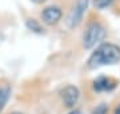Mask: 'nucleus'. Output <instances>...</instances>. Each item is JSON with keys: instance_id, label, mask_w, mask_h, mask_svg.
<instances>
[{"instance_id": "f8f14e48", "label": "nucleus", "mask_w": 120, "mask_h": 114, "mask_svg": "<svg viewBox=\"0 0 120 114\" xmlns=\"http://www.w3.org/2000/svg\"><path fill=\"white\" fill-rule=\"evenodd\" d=\"M115 114H120V103L117 105V107H116V110H115Z\"/></svg>"}, {"instance_id": "423d86ee", "label": "nucleus", "mask_w": 120, "mask_h": 114, "mask_svg": "<svg viewBox=\"0 0 120 114\" xmlns=\"http://www.w3.org/2000/svg\"><path fill=\"white\" fill-rule=\"evenodd\" d=\"M116 86V82L108 77H100L94 82V89L96 91H109Z\"/></svg>"}, {"instance_id": "39448f33", "label": "nucleus", "mask_w": 120, "mask_h": 114, "mask_svg": "<svg viewBox=\"0 0 120 114\" xmlns=\"http://www.w3.org/2000/svg\"><path fill=\"white\" fill-rule=\"evenodd\" d=\"M61 16H63V11L56 5H49L44 8L41 12V19L47 26H55L56 23L60 22Z\"/></svg>"}, {"instance_id": "20e7f679", "label": "nucleus", "mask_w": 120, "mask_h": 114, "mask_svg": "<svg viewBox=\"0 0 120 114\" xmlns=\"http://www.w3.org/2000/svg\"><path fill=\"white\" fill-rule=\"evenodd\" d=\"M60 97H61V101H63L65 107L71 109V107H75L77 105V102L80 99V91H79V89L76 86L68 85L61 90Z\"/></svg>"}, {"instance_id": "9b49d317", "label": "nucleus", "mask_w": 120, "mask_h": 114, "mask_svg": "<svg viewBox=\"0 0 120 114\" xmlns=\"http://www.w3.org/2000/svg\"><path fill=\"white\" fill-rule=\"evenodd\" d=\"M34 3H36V4H41V3H44L45 0H32Z\"/></svg>"}, {"instance_id": "0eeeda50", "label": "nucleus", "mask_w": 120, "mask_h": 114, "mask_svg": "<svg viewBox=\"0 0 120 114\" xmlns=\"http://www.w3.org/2000/svg\"><path fill=\"white\" fill-rule=\"evenodd\" d=\"M9 94H11V87L8 85H1L0 86V111L4 109L5 103L8 102Z\"/></svg>"}, {"instance_id": "f03ea898", "label": "nucleus", "mask_w": 120, "mask_h": 114, "mask_svg": "<svg viewBox=\"0 0 120 114\" xmlns=\"http://www.w3.org/2000/svg\"><path fill=\"white\" fill-rule=\"evenodd\" d=\"M104 38H105V28L100 23L92 22L88 24L86 32L83 35V47L86 50H91V48L101 44Z\"/></svg>"}, {"instance_id": "9d476101", "label": "nucleus", "mask_w": 120, "mask_h": 114, "mask_svg": "<svg viewBox=\"0 0 120 114\" xmlns=\"http://www.w3.org/2000/svg\"><path fill=\"white\" fill-rule=\"evenodd\" d=\"M107 111H108V106L105 105V103H100L99 106L95 107L92 114H107Z\"/></svg>"}, {"instance_id": "ddd939ff", "label": "nucleus", "mask_w": 120, "mask_h": 114, "mask_svg": "<svg viewBox=\"0 0 120 114\" xmlns=\"http://www.w3.org/2000/svg\"><path fill=\"white\" fill-rule=\"evenodd\" d=\"M69 114H80V111L79 110H73L72 113H69Z\"/></svg>"}, {"instance_id": "1a4fd4ad", "label": "nucleus", "mask_w": 120, "mask_h": 114, "mask_svg": "<svg viewBox=\"0 0 120 114\" xmlns=\"http://www.w3.org/2000/svg\"><path fill=\"white\" fill-rule=\"evenodd\" d=\"M113 0H94V4L98 9H105L112 4Z\"/></svg>"}, {"instance_id": "7ed1b4c3", "label": "nucleus", "mask_w": 120, "mask_h": 114, "mask_svg": "<svg viewBox=\"0 0 120 114\" xmlns=\"http://www.w3.org/2000/svg\"><path fill=\"white\" fill-rule=\"evenodd\" d=\"M88 3L90 0H76L75 5L72 7V9L69 11L68 16H67V20H65V24L68 28H76L83 20V16L86 13L87 8H88Z\"/></svg>"}, {"instance_id": "4468645a", "label": "nucleus", "mask_w": 120, "mask_h": 114, "mask_svg": "<svg viewBox=\"0 0 120 114\" xmlns=\"http://www.w3.org/2000/svg\"><path fill=\"white\" fill-rule=\"evenodd\" d=\"M11 114H23V113H17V111H15V113H11Z\"/></svg>"}, {"instance_id": "f257e3e1", "label": "nucleus", "mask_w": 120, "mask_h": 114, "mask_svg": "<svg viewBox=\"0 0 120 114\" xmlns=\"http://www.w3.org/2000/svg\"><path fill=\"white\" fill-rule=\"evenodd\" d=\"M120 62V47L113 43H101L98 48L91 54L88 59V67L96 69L100 66H108V65H116Z\"/></svg>"}, {"instance_id": "6e6552de", "label": "nucleus", "mask_w": 120, "mask_h": 114, "mask_svg": "<svg viewBox=\"0 0 120 114\" xmlns=\"http://www.w3.org/2000/svg\"><path fill=\"white\" fill-rule=\"evenodd\" d=\"M26 24H27V28H28L30 31H34V32H36V34H43L44 32L43 26H41L36 19H32V18L27 19Z\"/></svg>"}]
</instances>
